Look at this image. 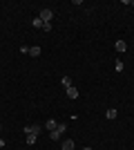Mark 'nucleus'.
Returning <instances> with one entry per match:
<instances>
[{"label":"nucleus","instance_id":"1","mask_svg":"<svg viewBox=\"0 0 134 150\" xmlns=\"http://www.w3.org/2000/svg\"><path fill=\"white\" fill-rule=\"evenodd\" d=\"M38 18L43 20V25H51V18H54V11H51V9H40Z\"/></svg>","mask_w":134,"mask_h":150},{"label":"nucleus","instance_id":"2","mask_svg":"<svg viewBox=\"0 0 134 150\" xmlns=\"http://www.w3.org/2000/svg\"><path fill=\"white\" fill-rule=\"evenodd\" d=\"M25 132H27V134H36V137H38L40 125H38V123H36V125H27V128H25Z\"/></svg>","mask_w":134,"mask_h":150},{"label":"nucleus","instance_id":"3","mask_svg":"<svg viewBox=\"0 0 134 150\" xmlns=\"http://www.w3.org/2000/svg\"><path fill=\"white\" fill-rule=\"evenodd\" d=\"M114 50H116V52H121V54H123V52L128 50V43H125V40H116V43H114Z\"/></svg>","mask_w":134,"mask_h":150},{"label":"nucleus","instance_id":"4","mask_svg":"<svg viewBox=\"0 0 134 150\" xmlns=\"http://www.w3.org/2000/svg\"><path fill=\"white\" fill-rule=\"evenodd\" d=\"M67 99H78V88H74V85H72V88H67Z\"/></svg>","mask_w":134,"mask_h":150},{"label":"nucleus","instance_id":"5","mask_svg":"<svg viewBox=\"0 0 134 150\" xmlns=\"http://www.w3.org/2000/svg\"><path fill=\"white\" fill-rule=\"evenodd\" d=\"M40 52H43V50H40L38 45H32V47H29V54H32L34 58H36V56H40Z\"/></svg>","mask_w":134,"mask_h":150},{"label":"nucleus","instance_id":"6","mask_svg":"<svg viewBox=\"0 0 134 150\" xmlns=\"http://www.w3.org/2000/svg\"><path fill=\"white\" fill-rule=\"evenodd\" d=\"M32 27H34V29H43V20H40L38 16H36V18L32 20Z\"/></svg>","mask_w":134,"mask_h":150},{"label":"nucleus","instance_id":"7","mask_svg":"<svg viewBox=\"0 0 134 150\" xmlns=\"http://www.w3.org/2000/svg\"><path fill=\"white\" fill-rule=\"evenodd\" d=\"M60 83H63V85H65V90H67V88H72V85H74V83H72V79H69V76H63V79H60Z\"/></svg>","mask_w":134,"mask_h":150},{"label":"nucleus","instance_id":"8","mask_svg":"<svg viewBox=\"0 0 134 150\" xmlns=\"http://www.w3.org/2000/svg\"><path fill=\"white\" fill-rule=\"evenodd\" d=\"M116 114H119V112H116L114 108H109L107 112H105V117H107V119H109V121H112V119H116Z\"/></svg>","mask_w":134,"mask_h":150},{"label":"nucleus","instance_id":"9","mask_svg":"<svg viewBox=\"0 0 134 150\" xmlns=\"http://www.w3.org/2000/svg\"><path fill=\"white\" fill-rule=\"evenodd\" d=\"M63 150H74V141H72V139L63 141Z\"/></svg>","mask_w":134,"mask_h":150},{"label":"nucleus","instance_id":"10","mask_svg":"<svg viewBox=\"0 0 134 150\" xmlns=\"http://www.w3.org/2000/svg\"><path fill=\"white\" fill-rule=\"evenodd\" d=\"M56 125H58L56 121H54V119H49V121H47V130H49V132H51V130H56Z\"/></svg>","mask_w":134,"mask_h":150},{"label":"nucleus","instance_id":"11","mask_svg":"<svg viewBox=\"0 0 134 150\" xmlns=\"http://www.w3.org/2000/svg\"><path fill=\"white\" fill-rule=\"evenodd\" d=\"M36 139H38L36 134H27V144H29V146H34V144H36Z\"/></svg>","mask_w":134,"mask_h":150},{"label":"nucleus","instance_id":"12","mask_svg":"<svg viewBox=\"0 0 134 150\" xmlns=\"http://www.w3.org/2000/svg\"><path fill=\"white\" fill-rule=\"evenodd\" d=\"M49 137L54 139V141H58V139H60V132H58V130H51V132H49Z\"/></svg>","mask_w":134,"mask_h":150},{"label":"nucleus","instance_id":"13","mask_svg":"<svg viewBox=\"0 0 134 150\" xmlns=\"http://www.w3.org/2000/svg\"><path fill=\"white\" fill-rule=\"evenodd\" d=\"M123 67H125V65H123V61H116V69H119V72H123Z\"/></svg>","mask_w":134,"mask_h":150},{"label":"nucleus","instance_id":"14","mask_svg":"<svg viewBox=\"0 0 134 150\" xmlns=\"http://www.w3.org/2000/svg\"><path fill=\"white\" fill-rule=\"evenodd\" d=\"M0 148H5V139H0Z\"/></svg>","mask_w":134,"mask_h":150},{"label":"nucleus","instance_id":"15","mask_svg":"<svg viewBox=\"0 0 134 150\" xmlns=\"http://www.w3.org/2000/svg\"><path fill=\"white\" fill-rule=\"evenodd\" d=\"M83 150H92V148H83Z\"/></svg>","mask_w":134,"mask_h":150},{"label":"nucleus","instance_id":"16","mask_svg":"<svg viewBox=\"0 0 134 150\" xmlns=\"http://www.w3.org/2000/svg\"><path fill=\"white\" fill-rule=\"evenodd\" d=\"M0 130H2V125H0Z\"/></svg>","mask_w":134,"mask_h":150}]
</instances>
